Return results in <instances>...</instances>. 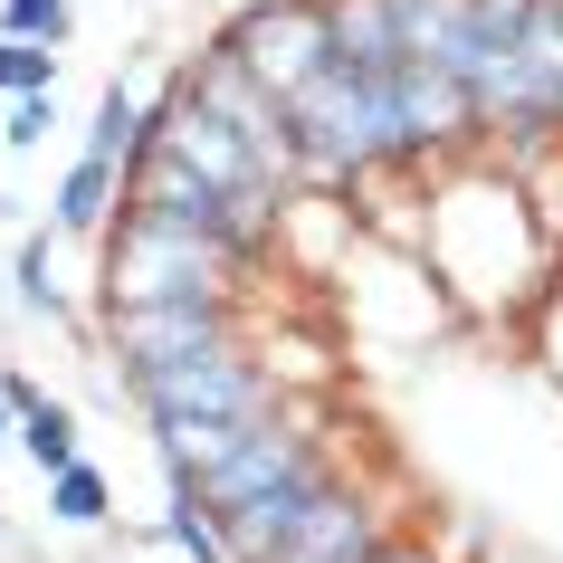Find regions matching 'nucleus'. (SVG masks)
<instances>
[{
    "label": "nucleus",
    "instance_id": "f257e3e1",
    "mask_svg": "<svg viewBox=\"0 0 563 563\" xmlns=\"http://www.w3.org/2000/svg\"><path fill=\"white\" fill-rule=\"evenodd\" d=\"M430 191V220H420V258L449 287V306L468 325H497L554 277V210L534 201V181L506 163V153H459L420 181Z\"/></svg>",
    "mask_w": 563,
    "mask_h": 563
},
{
    "label": "nucleus",
    "instance_id": "f03ea898",
    "mask_svg": "<svg viewBox=\"0 0 563 563\" xmlns=\"http://www.w3.org/2000/svg\"><path fill=\"white\" fill-rule=\"evenodd\" d=\"M287 115H297V173L316 191H373V181H401V134H391V67H354L325 58L306 87H287Z\"/></svg>",
    "mask_w": 563,
    "mask_h": 563
},
{
    "label": "nucleus",
    "instance_id": "7ed1b4c3",
    "mask_svg": "<svg viewBox=\"0 0 563 563\" xmlns=\"http://www.w3.org/2000/svg\"><path fill=\"white\" fill-rule=\"evenodd\" d=\"M124 401H134L144 430H239V420L287 411V373H277V354H258V344L239 334V344H210V354H191V363L144 373Z\"/></svg>",
    "mask_w": 563,
    "mask_h": 563
},
{
    "label": "nucleus",
    "instance_id": "20e7f679",
    "mask_svg": "<svg viewBox=\"0 0 563 563\" xmlns=\"http://www.w3.org/2000/svg\"><path fill=\"white\" fill-rule=\"evenodd\" d=\"M106 267H96V316L106 306H153V297H249V267L220 258L210 239H181L144 210H115V230L96 239Z\"/></svg>",
    "mask_w": 563,
    "mask_h": 563
},
{
    "label": "nucleus",
    "instance_id": "39448f33",
    "mask_svg": "<svg viewBox=\"0 0 563 563\" xmlns=\"http://www.w3.org/2000/svg\"><path fill=\"white\" fill-rule=\"evenodd\" d=\"M239 334H249V297H153V306H106L87 344L106 363V383L134 391L144 373L191 363L210 344H239Z\"/></svg>",
    "mask_w": 563,
    "mask_h": 563
},
{
    "label": "nucleus",
    "instance_id": "423d86ee",
    "mask_svg": "<svg viewBox=\"0 0 563 563\" xmlns=\"http://www.w3.org/2000/svg\"><path fill=\"white\" fill-rule=\"evenodd\" d=\"M334 468H344L334 440L287 401V411H267V420H239L181 487H201L210 516H230V506H258V497H277V487H306V477H334Z\"/></svg>",
    "mask_w": 563,
    "mask_h": 563
},
{
    "label": "nucleus",
    "instance_id": "0eeeda50",
    "mask_svg": "<svg viewBox=\"0 0 563 563\" xmlns=\"http://www.w3.org/2000/svg\"><path fill=\"white\" fill-rule=\"evenodd\" d=\"M153 153L191 163L201 181H220L230 201L267 210V220H277V210H287V191H297V173H287V163H267V153L249 144V134H239L210 96H191L181 77H163V87H153Z\"/></svg>",
    "mask_w": 563,
    "mask_h": 563
},
{
    "label": "nucleus",
    "instance_id": "6e6552de",
    "mask_svg": "<svg viewBox=\"0 0 563 563\" xmlns=\"http://www.w3.org/2000/svg\"><path fill=\"white\" fill-rule=\"evenodd\" d=\"M124 210H144V220H163V230H181V239H210V249L239 258L249 277L277 258V220H267V210L230 201L220 181H201L191 163H173V153H153V144H144V163L124 173Z\"/></svg>",
    "mask_w": 563,
    "mask_h": 563
},
{
    "label": "nucleus",
    "instance_id": "1a4fd4ad",
    "mask_svg": "<svg viewBox=\"0 0 563 563\" xmlns=\"http://www.w3.org/2000/svg\"><path fill=\"white\" fill-rule=\"evenodd\" d=\"M220 48H230L239 67H258L267 87L287 96L306 87L316 67L334 58V30H325V0H239V10H220Z\"/></svg>",
    "mask_w": 563,
    "mask_h": 563
},
{
    "label": "nucleus",
    "instance_id": "9d476101",
    "mask_svg": "<svg viewBox=\"0 0 563 563\" xmlns=\"http://www.w3.org/2000/svg\"><path fill=\"white\" fill-rule=\"evenodd\" d=\"M391 534V506L363 487L354 468H334V487L316 497V516H306V534L287 544V563H373Z\"/></svg>",
    "mask_w": 563,
    "mask_h": 563
},
{
    "label": "nucleus",
    "instance_id": "9b49d317",
    "mask_svg": "<svg viewBox=\"0 0 563 563\" xmlns=\"http://www.w3.org/2000/svg\"><path fill=\"white\" fill-rule=\"evenodd\" d=\"M10 306H20L30 325L96 334V316L67 297V277H58V220H20V230H10Z\"/></svg>",
    "mask_w": 563,
    "mask_h": 563
},
{
    "label": "nucleus",
    "instance_id": "f8f14e48",
    "mask_svg": "<svg viewBox=\"0 0 563 563\" xmlns=\"http://www.w3.org/2000/svg\"><path fill=\"white\" fill-rule=\"evenodd\" d=\"M124 210V163H106V153H67L58 191H48V220H58V239H106Z\"/></svg>",
    "mask_w": 563,
    "mask_h": 563
},
{
    "label": "nucleus",
    "instance_id": "ddd939ff",
    "mask_svg": "<svg viewBox=\"0 0 563 563\" xmlns=\"http://www.w3.org/2000/svg\"><path fill=\"white\" fill-rule=\"evenodd\" d=\"M144 144H153V96L124 87V77H106V87H96V115H87V153H106V163L134 173Z\"/></svg>",
    "mask_w": 563,
    "mask_h": 563
},
{
    "label": "nucleus",
    "instance_id": "4468645a",
    "mask_svg": "<svg viewBox=\"0 0 563 563\" xmlns=\"http://www.w3.org/2000/svg\"><path fill=\"white\" fill-rule=\"evenodd\" d=\"M38 497H48V526H58V534L115 526V477L96 468V459H67L58 477H38Z\"/></svg>",
    "mask_w": 563,
    "mask_h": 563
},
{
    "label": "nucleus",
    "instance_id": "2eb2a0df",
    "mask_svg": "<svg viewBox=\"0 0 563 563\" xmlns=\"http://www.w3.org/2000/svg\"><path fill=\"white\" fill-rule=\"evenodd\" d=\"M20 459H30L38 477H58L67 459H87V420H77V401H58V391H38L30 411H20Z\"/></svg>",
    "mask_w": 563,
    "mask_h": 563
},
{
    "label": "nucleus",
    "instance_id": "dca6fc26",
    "mask_svg": "<svg viewBox=\"0 0 563 563\" xmlns=\"http://www.w3.org/2000/svg\"><path fill=\"white\" fill-rule=\"evenodd\" d=\"M58 67H67V48L0 30V96H58Z\"/></svg>",
    "mask_w": 563,
    "mask_h": 563
},
{
    "label": "nucleus",
    "instance_id": "f3484780",
    "mask_svg": "<svg viewBox=\"0 0 563 563\" xmlns=\"http://www.w3.org/2000/svg\"><path fill=\"white\" fill-rule=\"evenodd\" d=\"M58 134V96H0V144L10 153H48Z\"/></svg>",
    "mask_w": 563,
    "mask_h": 563
},
{
    "label": "nucleus",
    "instance_id": "a211bd4d",
    "mask_svg": "<svg viewBox=\"0 0 563 563\" xmlns=\"http://www.w3.org/2000/svg\"><path fill=\"white\" fill-rule=\"evenodd\" d=\"M0 30H10V38H48V48H67V38H77V0H0Z\"/></svg>",
    "mask_w": 563,
    "mask_h": 563
},
{
    "label": "nucleus",
    "instance_id": "6ab92c4d",
    "mask_svg": "<svg viewBox=\"0 0 563 563\" xmlns=\"http://www.w3.org/2000/svg\"><path fill=\"white\" fill-rule=\"evenodd\" d=\"M373 563H449V554L430 544V526H391V534H383V554H373Z\"/></svg>",
    "mask_w": 563,
    "mask_h": 563
},
{
    "label": "nucleus",
    "instance_id": "aec40b11",
    "mask_svg": "<svg viewBox=\"0 0 563 563\" xmlns=\"http://www.w3.org/2000/svg\"><path fill=\"white\" fill-rule=\"evenodd\" d=\"M0 449H20V401L0 391Z\"/></svg>",
    "mask_w": 563,
    "mask_h": 563
},
{
    "label": "nucleus",
    "instance_id": "412c9836",
    "mask_svg": "<svg viewBox=\"0 0 563 563\" xmlns=\"http://www.w3.org/2000/svg\"><path fill=\"white\" fill-rule=\"evenodd\" d=\"M0 306H10V258H0Z\"/></svg>",
    "mask_w": 563,
    "mask_h": 563
},
{
    "label": "nucleus",
    "instance_id": "4be33fe9",
    "mask_svg": "<svg viewBox=\"0 0 563 563\" xmlns=\"http://www.w3.org/2000/svg\"><path fill=\"white\" fill-rule=\"evenodd\" d=\"M554 30H563V0H554Z\"/></svg>",
    "mask_w": 563,
    "mask_h": 563
}]
</instances>
